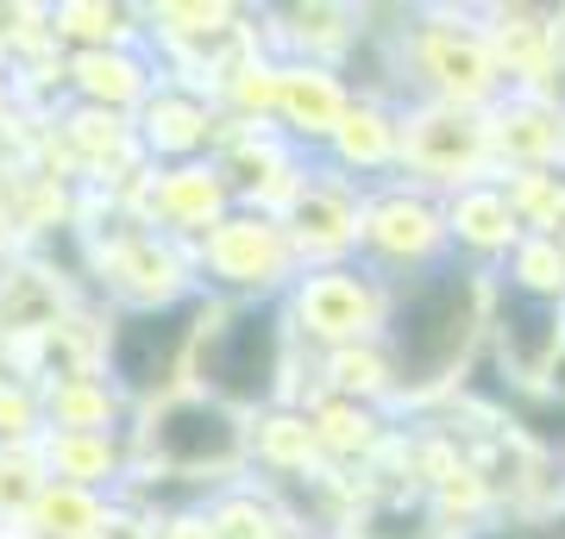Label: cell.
Segmentation results:
<instances>
[{
  "mask_svg": "<svg viewBox=\"0 0 565 539\" xmlns=\"http://www.w3.org/2000/svg\"><path fill=\"white\" fill-rule=\"evenodd\" d=\"M471 339V277L446 270L408 289L396 308V370L403 382H440Z\"/></svg>",
  "mask_w": 565,
  "mask_h": 539,
  "instance_id": "cell-1",
  "label": "cell"
},
{
  "mask_svg": "<svg viewBox=\"0 0 565 539\" xmlns=\"http://www.w3.org/2000/svg\"><path fill=\"white\" fill-rule=\"evenodd\" d=\"M207 382L226 389V396H264L270 389V370H277V333H270V314H233L207 339L202 358Z\"/></svg>",
  "mask_w": 565,
  "mask_h": 539,
  "instance_id": "cell-2",
  "label": "cell"
},
{
  "mask_svg": "<svg viewBox=\"0 0 565 539\" xmlns=\"http://www.w3.org/2000/svg\"><path fill=\"white\" fill-rule=\"evenodd\" d=\"M182 320H189V308H177V314H139L114 333V370L126 377V389H151V382L170 377L177 345L189 333Z\"/></svg>",
  "mask_w": 565,
  "mask_h": 539,
  "instance_id": "cell-3",
  "label": "cell"
},
{
  "mask_svg": "<svg viewBox=\"0 0 565 539\" xmlns=\"http://www.w3.org/2000/svg\"><path fill=\"white\" fill-rule=\"evenodd\" d=\"M158 445L170 459L182 464H207V459H226L233 452V420L221 408H202V401H189V408H170L158 427Z\"/></svg>",
  "mask_w": 565,
  "mask_h": 539,
  "instance_id": "cell-4",
  "label": "cell"
},
{
  "mask_svg": "<svg viewBox=\"0 0 565 539\" xmlns=\"http://www.w3.org/2000/svg\"><path fill=\"white\" fill-rule=\"evenodd\" d=\"M553 539H565V520H559V527H553Z\"/></svg>",
  "mask_w": 565,
  "mask_h": 539,
  "instance_id": "cell-5",
  "label": "cell"
},
{
  "mask_svg": "<svg viewBox=\"0 0 565 539\" xmlns=\"http://www.w3.org/2000/svg\"><path fill=\"white\" fill-rule=\"evenodd\" d=\"M559 382H565V358H559Z\"/></svg>",
  "mask_w": 565,
  "mask_h": 539,
  "instance_id": "cell-6",
  "label": "cell"
},
{
  "mask_svg": "<svg viewBox=\"0 0 565 539\" xmlns=\"http://www.w3.org/2000/svg\"><path fill=\"white\" fill-rule=\"evenodd\" d=\"M490 539H509V533H490Z\"/></svg>",
  "mask_w": 565,
  "mask_h": 539,
  "instance_id": "cell-7",
  "label": "cell"
}]
</instances>
